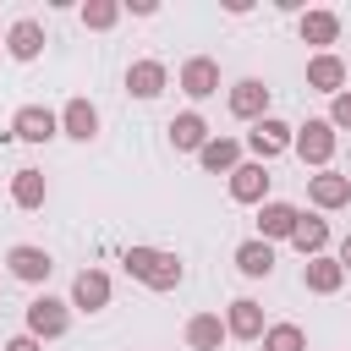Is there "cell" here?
Here are the masks:
<instances>
[{
  "mask_svg": "<svg viewBox=\"0 0 351 351\" xmlns=\"http://www.w3.org/2000/svg\"><path fill=\"white\" fill-rule=\"evenodd\" d=\"M121 263H126V274L143 280L148 291H176V285L186 280V263H181L176 252H165V247H126Z\"/></svg>",
  "mask_w": 351,
  "mask_h": 351,
  "instance_id": "obj_1",
  "label": "cell"
},
{
  "mask_svg": "<svg viewBox=\"0 0 351 351\" xmlns=\"http://www.w3.org/2000/svg\"><path fill=\"white\" fill-rule=\"evenodd\" d=\"M335 148H340V132L329 126V115H313V121H302V126H296V143H291V154H296L302 165H313V170H329Z\"/></svg>",
  "mask_w": 351,
  "mask_h": 351,
  "instance_id": "obj_2",
  "label": "cell"
},
{
  "mask_svg": "<svg viewBox=\"0 0 351 351\" xmlns=\"http://www.w3.org/2000/svg\"><path fill=\"white\" fill-rule=\"evenodd\" d=\"M66 329H71V302L38 291V296L27 302V335H33V340H60Z\"/></svg>",
  "mask_w": 351,
  "mask_h": 351,
  "instance_id": "obj_3",
  "label": "cell"
},
{
  "mask_svg": "<svg viewBox=\"0 0 351 351\" xmlns=\"http://www.w3.org/2000/svg\"><path fill=\"white\" fill-rule=\"evenodd\" d=\"M176 88H181L192 104L214 99V93H219V60H214V55H186L181 71H176Z\"/></svg>",
  "mask_w": 351,
  "mask_h": 351,
  "instance_id": "obj_4",
  "label": "cell"
},
{
  "mask_svg": "<svg viewBox=\"0 0 351 351\" xmlns=\"http://www.w3.org/2000/svg\"><path fill=\"white\" fill-rule=\"evenodd\" d=\"M291 143H296V126H285L280 115H263V121H252V132H247V148H252V159H258V165L280 159Z\"/></svg>",
  "mask_w": 351,
  "mask_h": 351,
  "instance_id": "obj_5",
  "label": "cell"
},
{
  "mask_svg": "<svg viewBox=\"0 0 351 351\" xmlns=\"http://www.w3.org/2000/svg\"><path fill=\"white\" fill-rule=\"evenodd\" d=\"M5 269H11V280H22V285H44V280L55 274V258H49L44 247H33V241H16V247L5 252Z\"/></svg>",
  "mask_w": 351,
  "mask_h": 351,
  "instance_id": "obj_6",
  "label": "cell"
},
{
  "mask_svg": "<svg viewBox=\"0 0 351 351\" xmlns=\"http://www.w3.org/2000/svg\"><path fill=\"white\" fill-rule=\"evenodd\" d=\"M110 291H115V285H110L104 269H77L66 302H71V313H104V307H110Z\"/></svg>",
  "mask_w": 351,
  "mask_h": 351,
  "instance_id": "obj_7",
  "label": "cell"
},
{
  "mask_svg": "<svg viewBox=\"0 0 351 351\" xmlns=\"http://www.w3.org/2000/svg\"><path fill=\"white\" fill-rule=\"evenodd\" d=\"M11 137H22V143H49V137H60V115H55L49 104H22V110L11 115Z\"/></svg>",
  "mask_w": 351,
  "mask_h": 351,
  "instance_id": "obj_8",
  "label": "cell"
},
{
  "mask_svg": "<svg viewBox=\"0 0 351 351\" xmlns=\"http://www.w3.org/2000/svg\"><path fill=\"white\" fill-rule=\"evenodd\" d=\"M307 203H313L318 214L346 208V203H351V176H340V170H318V176H307Z\"/></svg>",
  "mask_w": 351,
  "mask_h": 351,
  "instance_id": "obj_9",
  "label": "cell"
},
{
  "mask_svg": "<svg viewBox=\"0 0 351 351\" xmlns=\"http://www.w3.org/2000/svg\"><path fill=\"white\" fill-rule=\"evenodd\" d=\"M44 44H49V38H44V22H38V16H16V22L5 27V55H11V60H22V66H27V60H38V55H44Z\"/></svg>",
  "mask_w": 351,
  "mask_h": 351,
  "instance_id": "obj_10",
  "label": "cell"
},
{
  "mask_svg": "<svg viewBox=\"0 0 351 351\" xmlns=\"http://www.w3.org/2000/svg\"><path fill=\"white\" fill-rule=\"evenodd\" d=\"M60 137H71V143H93L99 137V104L93 99H66L60 104Z\"/></svg>",
  "mask_w": 351,
  "mask_h": 351,
  "instance_id": "obj_11",
  "label": "cell"
},
{
  "mask_svg": "<svg viewBox=\"0 0 351 351\" xmlns=\"http://www.w3.org/2000/svg\"><path fill=\"white\" fill-rule=\"evenodd\" d=\"M269 181H274V176H269V165L241 159V165L230 170V197H236V203H258V208H263V203H269Z\"/></svg>",
  "mask_w": 351,
  "mask_h": 351,
  "instance_id": "obj_12",
  "label": "cell"
},
{
  "mask_svg": "<svg viewBox=\"0 0 351 351\" xmlns=\"http://www.w3.org/2000/svg\"><path fill=\"white\" fill-rule=\"evenodd\" d=\"M225 104H230L236 121H263V115H269V88H263L258 77H241V82H230Z\"/></svg>",
  "mask_w": 351,
  "mask_h": 351,
  "instance_id": "obj_13",
  "label": "cell"
},
{
  "mask_svg": "<svg viewBox=\"0 0 351 351\" xmlns=\"http://www.w3.org/2000/svg\"><path fill=\"white\" fill-rule=\"evenodd\" d=\"M296 33H302V44H313V55H329V44L340 38V16L335 11H302L296 16Z\"/></svg>",
  "mask_w": 351,
  "mask_h": 351,
  "instance_id": "obj_14",
  "label": "cell"
},
{
  "mask_svg": "<svg viewBox=\"0 0 351 351\" xmlns=\"http://www.w3.org/2000/svg\"><path fill=\"white\" fill-rule=\"evenodd\" d=\"M346 77H351V71H346V60H340L335 49H329V55H307V88H313V93H329V99H335V93H346Z\"/></svg>",
  "mask_w": 351,
  "mask_h": 351,
  "instance_id": "obj_15",
  "label": "cell"
},
{
  "mask_svg": "<svg viewBox=\"0 0 351 351\" xmlns=\"http://www.w3.org/2000/svg\"><path fill=\"white\" fill-rule=\"evenodd\" d=\"M165 132H170V148H176V154H203V143L214 137V132H208V121H203L197 110L170 115V126H165Z\"/></svg>",
  "mask_w": 351,
  "mask_h": 351,
  "instance_id": "obj_16",
  "label": "cell"
},
{
  "mask_svg": "<svg viewBox=\"0 0 351 351\" xmlns=\"http://www.w3.org/2000/svg\"><path fill=\"white\" fill-rule=\"evenodd\" d=\"M296 219H302V208H296V203L269 197V203L258 208V236H263V241H291V236H296Z\"/></svg>",
  "mask_w": 351,
  "mask_h": 351,
  "instance_id": "obj_17",
  "label": "cell"
},
{
  "mask_svg": "<svg viewBox=\"0 0 351 351\" xmlns=\"http://www.w3.org/2000/svg\"><path fill=\"white\" fill-rule=\"evenodd\" d=\"M225 329H230V340H263V302H252V296H236L230 307H225Z\"/></svg>",
  "mask_w": 351,
  "mask_h": 351,
  "instance_id": "obj_18",
  "label": "cell"
},
{
  "mask_svg": "<svg viewBox=\"0 0 351 351\" xmlns=\"http://www.w3.org/2000/svg\"><path fill=\"white\" fill-rule=\"evenodd\" d=\"M165 88H170L165 60H132V66H126V93H132V99H159Z\"/></svg>",
  "mask_w": 351,
  "mask_h": 351,
  "instance_id": "obj_19",
  "label": "cell"
},
{
  "mask_svg": "<svg viewBox=\"0 0 351 351\" xmlns=\"http://www.w3.org/2000/svg\"><path fill=\"white\" fill-rule=\"evenodd\" d=\"M302 285H307L313 296H335V291L346 285V269H340V258H335V252H324V258H307V263H302Z\"/></svg>",
  "mask_w": 351,
  "mask_h": 351,
  "instance_id": "obj_20",
  "label": "cell"
},
{
  "mask_svg": "<svg viewBox=\"0 0 351 351\" xmlns=\"http://www.w3.org/2000/svg\"><path fill=\"white\" fill-rule=\"evenodd\" d=\"M291 247H296L302 258H324V252H329V219H324L318 208H313V214H302V219H296Z\"/></svg>",
  "mask_w": 351,
  "mask_h": 351,
  "instance_id": "obj_21",
  "label": "cell"
},
{
  "mask_svg": "<svg viewBox=\"0 0 351 351\" xmlns=\"http://www.w3.org/2000/svg\"><path fill=\"white\" fill-rule=\"evenodd\" d=\"M236 269H241L247 280H269V274H274V241L247 236V241L236 247Z\"/></svg>",
  "mask_w": 351,
  "mask_h": 351,
  "instance_id": "obj_22",
  "label": "cell"
},
{
  "mask_svg": "<svg viewBox=\"0 0 351 351\" xmlns=\"http://www.w3.org/2000/svg\"><path fill=\"white\" fill-rule=\"evenodd\" d=\"M225 340H230V329H225L219 313H192V318H186V346H192V351H219Z\"/></svg>",
  "mask_w": 351,
  "mask_h": 351,
  "instance_id": "obj_23",
  "label": "cell"
},
{
  "mask_svg": "<svg viewBox=\"0 0 351 351\" xmlns=\"http://www.w3.org/2000/svg\"><path fill=\"white\" fill-rule=\"evenodd\" d=\"M44 197H49L44 170H33V165L11 170V203H16V208H44Z\"/></svg>",
  "mask_w": 351,
  "mask_h": 351,
  "instance_id": "obj_24",
  "label": "cell"
},
{
  "mask_svg": "<svg viewBox=\"0 0 351 351\" xmlns=\"http://www.w3.org/2000/svg\"><path fill=\"white\" fill-rule=\"evenodd\" d=\"M197 165H203L208 176H230V170L241 165V143H236V137H208L203 154H197Z\"/></svg>",
  "mask_w": 351,
  "mask_h": 351,
  "instance_id": "obj_25",
  "label": "cell"
},
{
  "mask_svg": "<svg viewBox=\"0 0 351 351\" xmlns=\"http://www.w3.org/2000/svg\"><path fill=\"white\" fill-rule=\"evenodd\" d=\"M121 11H126L121 0H82V11H77V16H82V27H88V33H110V27L121 22Z\"/></svg>",
  "mask_w": 351,
  "mask_h": 351,
  "instance_id": "obj_26",
  "label": "cell"
},
{
  "mask_svg": "<svg viewBox=\"0 0 351 351\" xmlns=\"http://www.w3.org/2000/svg\"><path fill=\"white\" fill-rule=\"evenodd\" d=\"M263 351H307V329L302 324H269L263 329Z\"/></svg>",
  "mask_w": 351,
  "mask_h": 351,
  "instance_id": "obj_27",
  "label": "cell"
},
{
  "mask_svg": "<svg viewBox=\"0 0 351 351\" xmlns=\"http://www.w3.org/2000/svg\"><path fill=\"white\" fill-rule=\"evenodd\" d=\"M329 126H335V132H351V88L329 99Z\"/></svg>",
  "mask_w": 351,
  "mask_h": 351,
  "instance_id": "obj_28",
  "label": "cell"
},
{
  "mask_svg": "<svg viewBox=\"0 0 351 351\" xmlns=\"http://www.w3.org/2000/svg\"><path fill=\"white\" fill-rule=\"evenodd\" d=\"M0 351H44V340H33V335L22 329V335H11V340H5Z\"/></svg>",
  "mask_w": 351,
  "mask_h": 351,
  "instance_id": "obj_29",
  "label": "cell"
},
{
  "mask_svg": "<svg viewBox=\"0 0 351 351\" xmlns=\"http://www.w3.org/2000/svg\"><path fill=\"white\" fill-rule=\"evenodd\" d=\"M126 11H132V16H154L159 5H154V0H126Z\"/></svg>",
  "mask_w": 351,
  "mask_h": 351,
  "instance_id": "obj_30",
  "label": "cell"
},
{
  "mask_svg": "<svg viewBox=\"0 0 351 351\" xmlns=\"http://www.w3.org/2000/svg\"><path fill=\"white\" fill-rule=\"evenodd\" d=\"M335 258H340V269H346V274H351V230H346V236H340V252H335Z\"/></svg>",
  "mask_w": 351,
  "mask_h": 351,
  "instance_id": "obj_31",
  "label": "cell"
},
{
  "mask_svg": "<svg viewBox=\"0 0 351 351\" xmlns=\"http://www.w3.org/2000/svg\"><path fill=\"white\" fill-rule=\"evenodd\" d=\"M0 49H5V33H0Z\"/></svg>",
  "mask_w": 351,
  "mask_h": 351,
  "instance_id": "obj_32",
  "label": "cell"
}]
</instances>
